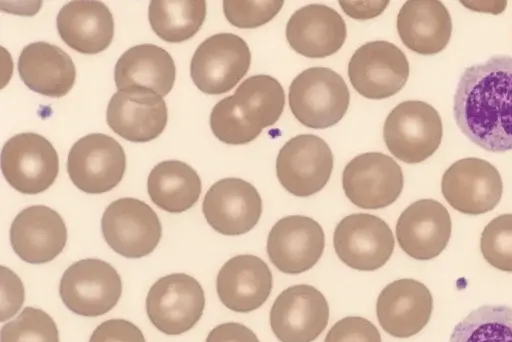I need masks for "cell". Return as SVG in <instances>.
Here are the masks:
<instances>
[{"label": "cell", "mask_w": 512, "mask_h": 342, "mask_svg": "<svg viewBox=\"0 0 512 342\" xmlns=\"http://www.w3.org/2000/svg\"><path fill=\"white\" fill-rule=\"evenodd\" d=\"M462 133L486 151L512 150V57L495 55L462 73L454 95Z\"/></svg>", "instance_id": "obj_1"}, {"label": "cell", "mask_w": 512, "mask_h": 342, "mask_svg": "<svg viewBox=\"0 0 512 342\" xmlns=\"http://www.w3.org/2000/svg\"><path fill=\"white\" fill-rule=\"evenodd\" d=\"M210 128L221 142L243 145L252 142L263 129L251 125L236 106L232 96L218 101L210 113Z\"/></svg>", "instance_id": "obj_32"}, {"label": "cell", "mask_w": 512, "mask_h": 342, "mask_svg": "<svg viewBox=\"0 0 512 342\" xmlns=\"http://www.w3.org/2000/svg\"><path fill=\"white\" fill-rule=\"evenodd\" d=\"M0 321L13 317L22 307L25 294L21 279L11 269L1 266Z\"/></svg>", "instance_id": "obj_37"}, {"label": "cell", "mask_w": 512, "mask_h": 342, "mask_svg": "<svg viewBox=\"0 0 512 342\" xmlns=\"http://www.w3.org/2000/svg\"><path fill=\"white\" fill-rule=\"evenodd\" d=\"M273 277L259 257L241 254L230 258L220 268L216 290L222 304L238 313L252 312L268 299Z\"/></svg>", "instance_id": "obj_22"}, {"label": "cell", "mask_w": 512, "mask_h": 342, "mask_svg": "<svg viewBox=\"0 0 512 342\" xmlns=\"http://www.w3.org/2000/svg\"><path fill=\"white\" fill-rule=\"evenodd\" d=\"M201 189V179L197 172L179 160L158 163L147 180V191L152 202L170 213L190 209L198 201Z\"/></svg>", "instance_id": "obj_28"}, {"label": "cell", "mask_w": 512, "mask_h": 342, "mask_svg": "<svg viewBox=\"0 0 512 342\" xmlns=\"http://www.w3.org/2000/svg\"><path fill=\"white\" fill-rule=\"evenodd\" d=\"M452 230L446 207L433 199L411 203L396 223V238L400 248L416 260H431L446 248Z\"/></svg>", "instance_id": "obj_19"}, {"label": "cell", "mask_w": 512, "mask_h": 342, "mask_svg": "<svg viewBox=\"0 0 512 342\" xmlns=\"http://www.w3.org/2000/svg\"><path fill=\"white\" fill-rule=\"evenodd\" d=\"M449 342H512V308L478 307L454 327Z\"/></svg>", "instance_id": "obj_31"}, {"label": "cell", "mask_w": 512, "mask_h": 342, "mask_svg": "<svg viewBox=\"0 0 512 342\" xmlns=\"http://www.w3.org/2000/svg\"><path fill=\"white\" fill-rule=\"evenodd\" d=\"M61 39L81 54H97L111 44L114 20L109 8L100 1L76 0L65 4L56 18Z\"/></svg>", "instance_id": "obj_24"}, {"label": "cell", "mask_w": 512, "mask_h": 342, "mask_svg": "<svg viewBox=\"0 0 512 342\" xmlns=\"http://www.w3.org/2000/svg\"><path fill=\"white\" fill-rule=\"evenodd\" d=\"M433 298L429 289L411 278L395 280L380 292L376 314L382 329L396 338L419 333L429 322Z\"/></svg>", "instance_id": "obj_20"}, {"label": "cell", "mask_w": 512, "mask_h": 342, "mask_svg": "<svg viewBox=\"0 0 512 342\" xmlns=\"http://www.w3.org/2000/svg\"><path fill=\"white\" fill-rule=\"evenodd\" d=\"M324 342H382L377 327L368 319L348 316L337 321Z\"/></svg>", "instance_id": "obj_36"}, {"label": "cell", "mask_w": 512, "mask_h": 342, "mask_svg": "<svg viewBox=\"0 0 512 342\" xmlns=\"http://www.w3.org/2000/svg\"><path fill=\"white\" fill-rule=\"evenodd\" d=\"M283 1H223V12L230 24L242 29L262 26L272 20Z\"/></svg>", "instance_id": "obj_35"}, {"label": "cell", "mask_w": 512, "mask_h": 342, "mask_svg": "<svg viewBox=\"0 0 512 342\" xmlns=\"http://www.w3.org/2000/svg\"><path fill=\"white\" fill-rule=\"evenodd\" d=\"M353 88L368 99H385L398 93L409 77V62L395 44L377 40L361 45L348 63Z\"/></svg>", "instance_id": "obj_10"}, {"label": "cell", "mask_w": 512, "mask_h": 342, "mask_svg": "<svg viewBox=\"0 0 512 342\" xmlns=\"http://www.w3.org/2000/svg\"><path fill=\"white\" fill-rule=\"evenodd\" d=\"M389 1H339L342 10L357 20L372 19L379 16L388 6Z\"/></svg>", "instance_id": "obj_40"}, {"label": "cell", "mask_w": 512, "mask_h": 342, "mask_svg": "<svg viewBox=\"0 0 512 342\" xmlns=\"http://www.w3.org/2000/svg\"><path fill=\"white\" fill-rule=\"evenodd\" d=\"M251 52L243 38L233 33H217L195 50L190 75L195 86L208 95L224 94L246 75Z\"/></svg>", "instance_id": "obj_4"}, {"label": "cell", "mask_w": 512, "mask_h": 342, "mask_svg": "<svg viewBox=\"0 0 512 342\" xmlns=\"http://www.w3.org/2000/svg\"><path fill=\"white\" fill-rule=\"evenodd\" d=\"M325 235L321 225L303 215L279 219L267 238V254L282 273L296 275L308 271L321 258Z\"/></svg>", "instance_id": "obj_16"}, {"label": "cell", "mask_w": 512, "mask_h": 342, "mask_svg": "<svg viewBox=\"0 0 512 342\" xmlns=\"http://www.w3.org/2000/svg\"><path fill=\"white\" fill-rule=\"evenodd\" d=\"M101 228L109 247L130 259L150 254L162 235L156 212L147 203L131 197L117 199L107 206Z\"/></svg>", "instance_id": "obj_8"}, {"label": "cell", "mask_w": 512, "mask_h": 342, "mask_svg": "<svg viewBox=\"0 0 512 342\" xmlns=\"http://www.w3.org/2000/svg\"><path fill=\"white\" fill-rule=\"evenodd\" d=\"M347 36L343 17L333 8L310 4L296 10L286 25L291 48L308 58H324L336 53Z\"/></svg>", "instance_id": "obj_23"}, {"label": "cell", "mask_w": 512, "mask_h": 342, "mask_svg": "<svg viewBox=\"0 0 512 342\" xmlns=\"http://www.w3.org/2000/svg\"><path fill=\"white\" fill-rule=\"evenodd\" d=\"M333 170V154L328 144L314 134L289 139L276 159V175L292 195L308 197L324 188Z\"/></svg>", "instance_id": "obj_12"}, {"label": "cell", "mask_w": 512, "mask_h": 342, "mask_svg": "<svg viewBox=\"0 0 512 342\" xmlns=\"http://www.w3.org/2000/svg\"><path fill=\"white\" fill-rule=\"evenodd\" d=\"M206 17L204 0L164 1L149 3L148 18L152 30L164 41L180 43L193 37Z\"/></svg>", "instance_id": "obj_30"}, {"label": "cell", "mask_w": 512, "mask_h": 342, "mask_svg": "<svg viewBox=\"0 0 512 342\" xmlns=\"http://www.w3.org/2000/svg\"><path fill=\"white\" fill-rule=\"evenodd\" d=\"M59 293L73 313L96 317L109 312L118 303L122 282L109 263L95 258L81 259L64 271Z\"/></svg>", "instance_id": "obj_5"}, {"label": "cell", "mask_w": 512, "mask_h": 342, "mask_svg": "<svg viewBox=\"0 0 512 342\" xmlns=\"http://www.w3.org/2000/svg\"><path fill=\"white\" fill-rule=\"evenodd\" d=\"M202 211L215 231L237 236L249 232L258 223L262 199L251 183L240 178H223L206 192Z\"/></svg>", "instance_id": "obj_17"}, {"label": "cell", "mask_w": 512, "mask_h": 342, "mask_svg": "<svg viewBox=\"0 0 512 342\" xmlns=\"http://www.w3.org/2000/svg\"><path fill=\"white\" fill-rule=\"evenodd\" d=\"M205 307L200 283L184 273H172L158 279L146 297V313L162 333L180 335L192 329Z\"/></svg>", "instance_id": "obj_6"}, {"label": "cell", "mask_w": 512, "mask_h": 342, "mask_svg": "<svg viewBox=\"0 0 512 342\" xmlns=\"http://www.w3.org/2000/svg\"><path fill=\"white\" fill-rule=\"evenodd\" d=\"M168 110L163 98L150 89L117 90L111 97L106 122L125 140L135 143L156 139L165 129Z\"/></svg>", "instance_id": "obj_18"}, {"label": "cell", "mask_w": 512, "mask_h": 342, "mask_svg": "<svg viewBox=\"0 0 512 342\" xmlns=\"http://www.w3.org/2000/svg\"><path fill=\"white\" fill-rule=\"evenodd\" d=\"M18 73L30 90L51 98L65 96L76 78L71 57L60 47L44 41L30 43L22 49Z\"/></svg>", "instance_id": "obj_26"}, {"label": "cell", "mask_w": 512, "mask_h": 342, "mask_svg": "<svg viewBox=\"0 0 512 342\" xmlns=\"http://www.w3.org/2000/svg\"><path fill=\"white\" fill-rule=\"evenodd\" d=\"M206 342H260L256 334L247 326L227 322L214 327L208 334Z\"/></svg>", "instance_id": "obj_39"}, {"label": "cell", "mask_w": 512, "mask_h": 342, "mask_svg": "<svg viewBox=\"0 0 512 342\" xmlns=\"http://www.w3.org/2000/svg\"><path fill=\"white\" fill-rule=\"evenodd\" d=\"M396 26L402 43L420 55L444 50L452 33L449 11L437 0L406 1L398 12Z\"/></svg>", "instance_id": "obj_25"}, {"label": "cell", "mask_w": 512, "mask_h": 342, "mask_svg": "<svg viewBox=\"0 0 512 342\" xmlns=\"http://www.w3.org/2000/svg\"><path fill=\"white\" fill-rule=\"evenodd\" d=\"M333 243L338 258L359 271L383 267L395 247L389 225L369 213H354L341 219L335 227Z\"/></svg>", "instance_id": "obj_11"}, {"label": "cell", "mask_w": 512, "mask_h": 342, "mask_svg": "<svg viewBox=\"0 0 512 342\" xmlns=\"http://www.w3.org/2000/svg\"><path fill=\"white\" fill-rule=\"evenodd\" d=\"M126 169V155L120 143L102 133L81 137L71 147L67 172L72 183L88 194H102L116 187Z\"/></svg>", "instance_id": "obj_9"}, {"label": "cell", "mask_w": 512, "mask_h": 342, "mask_svg": "<svg viewBox=\"0 0 512 342\" xmlns=\"http://www.w3.org/2000/svg\"><path fill=\"white\" fill-rule=\"evenodd\" d=\"M441 190L449 205L468 215H480L493 210L501 200L503 182L497 168L490 162L468 157L446 169Z\"/></svg>", "instance_id": "obj_14"}, {"label": "cell", "mask_w": 512, "mask_h": 342, "mask_svg": "<svg viewBox=\"0 0 512 342\" xmlns=\"http://www.w3.org/2000/svg\"><path fill=\"white\" fill-rule=\"evenodd\" d=\"M0 339L1 342H59V332L48 313L28 306L2 326Z\"/></svg>", "instance_id": "obj_33"}, {"label": "cell", "mask_w": 512, "mask_h": 342, "mask_svg": "<svg viewBox=\"0 0 512 342\" xmlns=\"http://www.w3.org/2000/svg\"><path fill=\"white\" fill-rule=\"evenodd\" d=\"M404 177L399 164L380 152L354 157L343 170L347 198L362 209H380L394 203L402 192Z\"/></svg>", "instance_id": "obj_13"}, {"label": "cell", "mask_w": 512, "mask_h": 342, "mask_svg": "<svg viewBox=\"0 0 512 342\" xmlns=\"http://www.w3.org/2000/svg\"><path fill=\"white\" fill-rule=\"evenodd\" d=\"M176 78V67L168 51L154 44H139L126 50L114 69L117 90L150 89L166 96Z\"/></svg>", "instance_id": "obj_27"}, {"label": "cell", "mask_w": 512, "mask_h": 342, "mask_svg": "<svg viewBox=\"0 0 512 342\" xmlns=\"http://www.w3.org/2000/svg\"><path fill=\"white\" fill-rule=\"evenodd\" d=\"M1 170L11 187L27 195L47 190L59 172V158L51 142L37 133H19L4 144Z\"/></svg>", "instance_id": "obj_7"}, {"label": "cell", "mask_w": 512, "mask_h": 342, "mask_svg": "<svg viewBox=\"0 0 512 342\" xmlns=\"http://www.w3.org/2000/svg\"><path fill=\"white\" fill-rule=\"evenodd\" d=\"M67 228L58 212L45 205L20 211L10 227L14 252L27 263L41 264L55 259L64 249Z\"/></svg>", "instance_id": "obj_21"}, {"label": "cell", "mask_w": 512, "mask_h": 342, "mask_svg": "<svg viewBox=\"0 0 512 342\" xmlns=\"http://www.w3.org/2000/svg\"><path fill=\"white\" fill-rule=\"evenodd\" d=\"M480 250L491 266L512 272V213L499 215L484 227Z\"/></svg>", "instance_id": "obj_34"}, {"label": "cell", "mask_w": 512, "mask_h": 342, "mask_svg": "<svg viewBox=\"0 0 512 342\" xmlns=\"http://www.w3.org/2000/svg\"><path fill=\"white\" fill-rule=\"evenodd\" d=\"M443 127L438 111L430 104L408 100L388 114L383 139L391 154L402 162L417 164L432 156L441 144Z\"/></svg>", "instance_id": "obj_3"}, {"label": "cell", "mask_w": 512, "mask_h": 342, "mask_svg": "<svg viewBox=\"0 0 512 342\" xmlns=\"http://www.w3.org/2000/svg\"><path fill=\"white\" fill-rule=\"evenodd\" d=\"M289 107L304 126L325 129L337 124L348 110L350 93L344 79L327 67H311L289 86Z\"/></svg>", "instance_id": "obj_2"}, {"label": "cell", "mask_w": 512, "mask_h": 342, "mask_svg": "<svg viewBox=\"0 0 512 342\" xmlns=\"http://www.w3.org/2000/svg\"><path fill=\"white\" fill-rule=\"evenodd\" d=\"M231 96L244 118L261 129L274 125L285 106L283 87L265 74L245 79Z\"/></svg>", "instance_id": "obj_29"}, {"label": "cell", "mask_w": 512, "mask_h": 342, "mask_svg": "<svg viewBox=\"0 0 512 342\" xmlns=\"http://www.w3.org/2000/svg\"><path fill=\"white\" fill-rule=\"evenodd\" d=\"M328 321L325 296L308 284L283 290L270 310V326L280 342H312L324 331Z\"/></svg>", "instance_id": "obj_15"}, {"label": "cell", "mask_w": 512, "mask_h": 342, "mask_svg": "<svg viewBox=\"0 0 512 342\" xmlns=\"http://www.w3.org/2000/svg\"><path fill=\"white\" fill-rule=\"evenodd\" d=\"M89 342H146L142 331L125 319H109L96 327Z\"/></svg>", "instance_id": "obj_38"}]
</instances>
